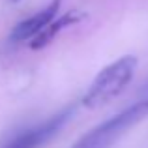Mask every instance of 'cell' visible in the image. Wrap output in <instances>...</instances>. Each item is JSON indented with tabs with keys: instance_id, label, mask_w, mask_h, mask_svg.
<instances>
[{
	"instance_id": "cell-1",
	"label": "cell",
	"mask_w": 148,
	"mask_h": 148,
	"mask_svg": "<svg viewBox=\"0 0 148 148\" xmlns=\"http://www.w3.org/2000/svg\"><path fill=\"white\" fill-rule=\"evenodd\" d=\"M137 56L126 54V56L111 62L109 66H105L92 81L86 94L83 96V99H81L83 105L86 109H98L111 103L114 98H118L131 83L135 71H137Z\"/></svg>"
},
{
	"instance_id": "cell-2",
	"label": "cell",
	"mask_w": 148,
	"mask_h": 148,
	"mask_svg": "<svg viewBox=\"0 0 148 148\" xmlns=\"http://www.w3.org/2000/svg\"><path fill=\"white\" fill-rule=\"evenodd\" d=\"M145 118H148V98L135 101L114 116L99 122L90 131H86L71 148H111Z\"/></svg>"
},
{
	"instance_id": "cell-3",
	"label": "cell",
	"mask_w": 148,
	"mask_h": 148,
	"mask_svg": "<svg viewBox=\"0 0 148 148\" xmlns=\"http://www.w3.org/2000/svg\"><path fill=\"white\" fill-rule=\"evenodd\" d=\"M73 112H75L73 105L64 107L62 111H58L54 114H51L49 118H45L43 122L15 133L2 148H43L47 143H51L60 133V130L68 124V120L73 116Z\"/></svg>"
},
{
	"instance_id": "cell-4",
	"label": "cell",
	"mask_w": 148,
	"mask_h": 148,
	"mask_svg": "<svg viewBox=\"0 0 148 148\" xmlns=\"http://www.w3.org/2000/svg\"><path fill=\"white\" fill-rule=\"evenodd\" d=\"M60 2L62 0H51L43 10H40L38 13H34L32 17L23 19L21 23H17V25L13 26V30H11L10 40L13 41V43H19V41H30L36 34H40L41 30L56 17L58 10H60Z\"/></svg>"
},
{
	"instance_id": "cell-5",
	"label": "cell",
	"mask_w": 148,
	"mask_h": 148,
	"mask_svg": "<svg viewBox=\"0 0 148 148\" xmlns=\"http://www.w3.org/2000/svg\"><path fill=\"white\" fill-rule=\"evenodd\" d=\"M83 17L84 15L81 13V11H68V13L60 15V17H54L40 34H36V36L30 40V49H43L45 45H49L64 28L79 23Z\"/></svg>"
},
{
	"instance_id": "cell-6",
	"label": "cell",
	"mask_w": 148,
	"mask_h": 148,
	"mask_svg": "<svg viewBox=\"0 0 148 148\" xmlns=\"http://www.w3.org/2000/svg\"><path fill=\"white\" fill-rule=\"evenodd\" d=\"M11 2H19V0H11Z\"/></svg>"
}]
</instances>
